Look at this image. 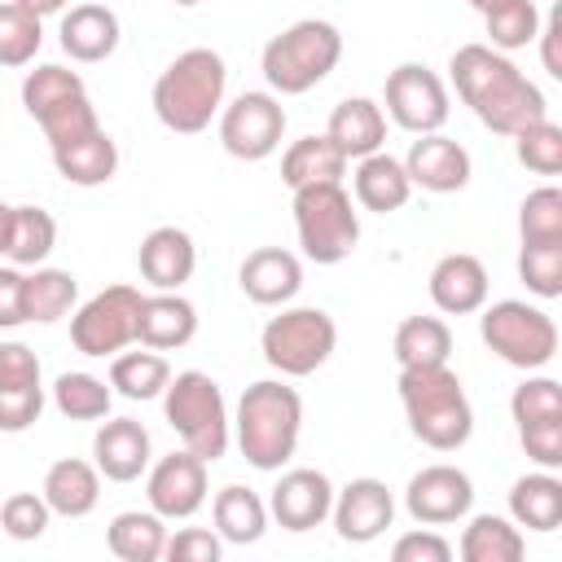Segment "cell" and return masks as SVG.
I'll use <instances>...</instances> for the list:
<instances>
[{"mask_svg": "<svg viewBox=\"0 0 562 562\" xmlns=\"http://www.w3.org/2000/svg\"><path fill=\"white\" fill-rule=\"evenodd\" d=\"M522 553H527V536L514 518L474 514L461 531V558L465 562H518Z\"/></svg>", "mask_w": 562, "mask_h": 562, "instance_id": "cell-31", "label": "cell"}, {"mask_svg": "<svg viewBox=\"0 0 562 562\" xmlns=\"http://www.w3.org/2000/svg\"><path fill=\"white\" fill-rule=\"evenodd\" d=\"M26 272L13 263H0V329H18L26 325V299H22Z\"/></svg>", "mask_w": 562, "mask_h": 562, "instance_id": "cell-51", "label": "cell"}, {"mask_svg": "<svg viewBox=\"0 0 562 562\" xmlns=\"http://www.w3.org/2000/svg\"><path fill=\"white\" fill-rule=\"evenodd\" d=\"M48 518H53V509L35 492H13L0 501V527L13 540H40L48 531Z\"/></svg>", "mask_w": 562, "mask_h": 562, "instance_id": "cell-45", "label": "cell"}, {"mask_svg": "<svg viewBox=\"0 0 562 562\" xmlns=\"http://www.w3.org/2000/svg\"><path fill=\"white\" fill-rule=\"evenodd\" d=\"M391 558L395 562H448L452 558V544L439 536V531H404L395 544H391Z\"/></svg>", "mask_w": 562, "mask_h": 562, "instance_id": "cell-50", "label": "cell"}, {"mask_svg": "<svg viewBox=\"0 0 562 562\" xmlns=\"http://www.w3.org/2000/svg\"><path fill=\"white\" fill-rule=\"evenodd\" d=\"M162 413H167V426L180 435V443L193 457H202L206 465L228 452L233 417H228L224 391H220V382L211 373H202V369L176 373L167 382V391H162Z\"/></svg>", "mask_w": 562, "mask_h": 562, "instance_id": "cell-6", "label": "cell"}, {"mask_svg": "<svg viewBox=\"0 0 562 562\" xmlns=\"http://www.w3.org/2000/svg\"><path fill=\"white\" fill-rule=\"evenodd\" d=\"M198 334V307L180 290H154L140 299L136 342L154 351H176Z\"/></svg>", "mask_w": 562, "mask_h": 562, "instance_id": "cell-22", "label": "cell"}, {"mask_svg": "<svg viewBox=\"0 0 562 562\" xmlns=\"http://www.w3.org/2000/svg\"><path fill=\"white\" fill-rule=\"evenodd\" d=\"M325 136L342 149L347 162L364 158V154H378L386 145V114L378 101L369 97H342L334 110H329V127Z\"/></svg>", "mask_w": 562, "mask_h": 562, "instance_id": "cell-24", "label": "cell"}, {"mask_svg": "<svg viewBox=\"0 0 562 562\" xmlns=\"http://www.w3.org/2000/svg\"><path fill=\"white\" fill-rule=\"evenodd\" d=\"M430 303L443 312V316H470L487 303V268L479 255H465V250H452L443 255L435 268H430Z\"/></svg>", "mask_w": 562, "mask_h": 562, "instance_id": "cell-20", "label": "cell"}, {"mask_svg": "<svg viewBox=\"0 0 562 562\" xmlns=\"http://www.w3.org/2000/svg\"><path fill=\"white\" fill-rule=\"evenodd\" d=\"M149 430L136 417H105L92 435V465L110 483H136L149 470Z\"/></svg>", "mask_w": 562, "mask_h": 562, "instance_id": "cell-17", "label": "cell"}, {"mask_svg": "<svg viewBox=\"0 0 562 562\" xmlns=\"http://www.w3.org/2000/svg\"><path fill=\"white\" fill-rule=\"evenodd\" d=\"M518 281L536 299H558L562 294V241H522Z\"/></svg>", "mask_w": 562, "mask_h": 562, "instance_id": "cell-42", "label": "cell"}, {"mask_svg": "<svg viewBox=\"0 0 562 562\" xmlns=\"http://www.w3.org/2000/svg\"><path fill=\"white\" fill-rule=\"evenodd\" d=\"M57 246V220L44 206H13L4 259L13 268H40Z\"/></svg>", "mask_w": 562, "mask_h": 562, "instance_id": "cell-35", "label": "cell"}, {"mask_svg": "<svg viewBox=\"0 0 562 562\" xmlns=\"http://www.w3.org/2000/svg\"><path fill=\"white\" fill-rule=\"evenodd\" d=\"M228 66L215 48H184L158 79H154V114L167 132L193 136L206 132L211 119L224 110Z\"/></svg>", "mask_w": 562, "mask_h": 562, "instance_id": "cell-3", "label": "cell"}, {"mask_svg": "<svg viewBox=\"0 0 562 562\" xmlns=\"http://www.w3.org/2000/svg\"><path fill=\"white\" fill-rule=\"evenodd\" d=\"M237 448L255 470H281L294 448H299V430H303V400L294 386L263 378L250 382L237 400Z\"/></svg>", "mask_w": 562, "mask_h": 562, "instance_id": "cell-4", "label": "cell"}, {"mask_svg": "<svg viewBox=\"0 0 562 562\" xmlns=\"http://www.w3.org/2000/svg\"><path fill=\"white\" fill-rule=\"evenodd\" d=\"M294 233L312 263H342L360 241V215L342 180L294 189Z\"/></svg>", "mask_w": 562, "mask_h": 562, "instance_id": "cell-7", "label": "cell"}, {"mask_svg": "<svg viewBox=\"0 0 562 562\" xmlns=\"http://www.w3.org/2000/svg\"><path fill=\"white\" fill-rule=\"evenodd\" d=\"M145 496H149V509H154L158 518H167V522L193 518V514L206 505V461L193 457L189 448L158 457V461L149 465Z\"/></svg>", "mask_w": 562, "mask_h": 562, "instance_id": "cell-13", "label": "cell"}, {"mask_svg": "<svg viewBox=\"0 0 562 562\" xmlns=\"http://www.w3.org/2000/svg\"><path fill=\"white\" fill-rule=\"evenodd\" d=\"M167 382H171V364L154 347L110 356V391L123 400H158Z\"/></svg>", "mask_w": 562, "mask_h": 562, "instance_id": "cell-34", "label": "cell"}, {"mask_svg": "<svg viewBox=\"0 0 562 562\" xmlns=\"http://www.w3.org/2000/svg\"><path fill=\"white\" fill-rule=\"evenodd\" d=\"M479 334L487 342L492 356H501L505 364L536 373L558 356V325L544 307L522 303V299H496L479 307Z\"/></svg>", "mask_w": 562, "mask_h": 562, "instance_id": "cell-8", "label": "cell"}, {"mask_svg": "<svg viewBox=\"0 0 562 562\" xmlns=\"http://www.w3.org/2000/svg\"><path fill=\"white\" fill-rule=\"evenodd\" d=\"M83 92H88V88H83L79 70L57 66V61H44V66L26 70V79H22V110H26V114L40 123L48 110H57L61 101L83 97Z\"/></svg>", "mask_w": 562, "mask_h": 562, "instance_id": "cell-39", "label": "cell"}, {"mask_svg": "<svg viewBox=\"0 0 562 562\" xmlns=\"http://www.w3.org/2000/svg\"><path fill=\"white\" fill-rule=\"evenodd\" d=\"M518 237L522 241H562V189L540 184L518 206Z\"/></svg>", "mask_w": 562, "mask_h": 562, "instance_id": "cell-43", "label": "cell"}, {"mask_svg": "<svg viewBox=\"0 0 562 562\" xmlns=\"http://www.w3.org/2000/svg\"><path fill=\"white\" fill-rule=\"evenodd\" d=\"M400 404L408 417V430L435 448V452H457L474 435V408L465 400L461 378L448 364H422V369H400Z\"/></svg>", "mask_w": 562, "mask_h": 562, "instance_id": "cell-2", "label": "cell"}, {"mask_svg": "<svg viewBox=\"0 0 562 562\" xmlns=\"http://www.w3.org/2000/svg\"><path fill=\"white\" fill-rule=\"evenodd\" d=\"M171 4H184V9H193V4H202V0H171Z\"/></svg>", "mask_w": 562, "mask_h": 562, "instance_id": "cell-56", "label": "cell"}, {"mask_svg": "<svg viewBox=\"0 0 562 562\" xmlns=\"http://www.w3.org/2000/svg\"><path fill=\"white\" fill-rule=\"evenodd\" d=\"M334 531L347 544H369L395 522V496L382 479H351L347 487H334Z\"/></svg>", "mask_w": 562, "mask_h": 562, "instance_id": "cell-15", "label": "cell"}, {"mask_svg": "<svg viewBox=\"0 0 562 562\" xmlns=\"http://www.w3.org/2000/svg\"><path fill=\"white\" fill-rule=\"evenodd\" d=\"M347 158L329 136H299L285 154H281V180L290 189L303 184H325V180H342Z\"/></svg>", "mask_w": 562, "mask_h": 562, "instance_id": "cell-32", "label": "cell"}, {"mask_svg": "<svg viewBox=\"0 0 562 562\" xmlns=\"http://www.w3.org/2000/svg\"><path fill=\"white\" fill-rule=\"evenodd\" d=\"M40 496L48 501L53 514H61V518H83V514H92L97 501H101V470H97L92 461L61 457V461L48 465Z\"/></svg>", "mask_w": 562, "mask_h": 562, "instance_id": "cell-26", "label": "cell"}, {"mask_svg": "<svg viewBox=\"0 0 562 562\" xmlns=\"http://www.w3.org/2000/svg\"><path fill=\"white\" fill-rule=\"evenodd\" d=\"M474 505V483L465 470L457 465H426L408 479L404 487V509L413 514V522L422 527H448V522H461Z\"/></svg>", "mask_w": 562, "mask_h": 562, "instance_id": "cell-14", "label": "cell"}, {"mask_svg": "<svg viewBox=\"0 0 562 562\" xmlns=\"http://www.w3.org/2000/svg\"><path fill=\"white\" fill-rule=\"evenodd\" d=\"M44 413V382L40 386H0V430L18 435L35 426Z\"/></svg>", "mask_w": 562, "mask_h": 562, "instance_id": "cell-47", "label": "cell"}, {"mask_svg": "<svg viewBox=\"0 0 562 562\" xmlns=\"http://www.w3.org/2000/svg\"><path fill=\"white\" fill-rule=\"evenodd\" d=\"M452 356V329L439 316H404L395 329V364L422 369V364H448Z\"/></svg>", "mask_w": 562, "mask_h": 562, "instance_id": "cell-36", "label": "cell"}, {"mask_svg": "<svg viewBox=\"0 0 562 562\" xmlns=\"http://www.w3.org/2000/svg\"><path fill=\"white\" fill-rule=\"evenodd\" d=\"M386 114L413 132V136H426V132H439L448 123V88L443 79L422 66V61H400L391 75H386Z\"/></svg>", "mask_w": 562, "mask_h": 562, "instance_id": "cell-12", "label": "cell"}, {"mask_svg": "<svg viewBox=\"0 0 562 562\" xmlns=\"http://www.w3.org/2000/svg\"><path fill=\"white\" fill-rule=\"evenodd\" d=\"M404 171L417 189L426 193H457L470 184V154L465 145H457L452 136L443 132H426L408 145L404 154Z\"/></svg>", "mask_w": 562, "mask_h": 562, "instance_id": "cell-18", "label": "cell"}, {"mask_svg": "<svg viewBox=\"0 0 562 562\" xmlns=\"http://www.w3.org/2000/svg\"><path fill=\"white\" fill-rule=\"evenodd\" d=\"M514 154L527 171L536 176H558L562 171V127L553 119H536L522 132H514Z\"/></svg>", "mask_w": 562, "mask_h": 562, "instance_id": "cell-41", "label": "cell"}, {"mask_svg": "<svg viewBox=\"0 0 562 562\" xmlns=\"http://www.w3.org/2000/svg\"><path fill=\"white\" fill-rule=\"evenodd\" d=\"M22 299H26V321L53 325V321H61V316L75 312V303H79V281H75V272H66V268H44V263H40L35 272H26Z\"/></svg>", "mask_w": 562, "mask_h": 562, "instance_id": "cell-33", "label": "cell"}, {"mask_svg": "<svg viewBox=\"0 0 562 562\" xmlns=\"http://www.w3.org/2000/svg\"><path fill=\"white\" fill-rule=\"evenodd\" d=\"M483 26H487V44L496 53H518V48L536 44L540 9H536V0H496L483 9Z\"/></svg>", "mask_w": 562, "mask_h": 562, "instance_id": "cell-38", "label": "cell"}, {"mask_svg": "<svg viewBox=\"0 0 562 562\" xmlns=\"http://www.w3.org/2000/svg\"><path fill=\"white\" fill-rule=\"evenodd\" d=\"M509 413L518 426L527 422H544V417H562V386L553 378H522L509 395Z\"/></svg>", "mask_w": 562, "mask_h": 562, "instance_id": "cell-46", "label": "cell"}, {"mask_svg": "<svg viewBox=\"0 0 562 562\" xmlns=\"http://www.w3.org/2000/svg\"><path fill=\"white\" fill-rule=\"evenodd\" d=\"M53 167H57V176L66 184L97 189V184L114 180V171H119V145L110 140L105 127H97V132H88V136H79L70 145H57L53 149Z\"/></svg>", "mask_w": 562, "mask_h": 562, "instance_id": "cell-27", "label": "cell"}, {"mask_svg": "<svg viewBox=\"0 0 562 562\" xmlns=\"http://www.w3.org/2000/svg\"><path fill=\"white\" fill-rule=\"evenodd\" d=\"M237 285L259 307H285L303 290V263H299V255H290L281 246H259L241 259Z\"/></svg>", "mask_w": 562, "mask_h": 562, "instance_id": "cell-19", "label": "cell"}, {"mask_svg": "<svg viewBox=\"0 0 562 562\" xmlns=\"http://www.w3.org/2000/svg\"><path fill=\"white\" fill-rule=\"evenodd\" d=\"M329 509H334V483L312 465L285 470L268 496V518H277L285 531H312L329 518Z\"/></svg>", "mask_w": 562, "mask_h": 562, "instance_id": "cell-16", "label": "cell"}, {"mask_svg": "<svg viewBox=\"0 0 562 562\" xmlns=\"http://www.w3.org/2000/svg\"><path fill=\"white\" fill-rule=\"evenodd\" d=\"M53 404H57V413L70 417V422H101V417H110L114 391L105 386V378L83 373V369H70V373H57V382H53Z\"/></svg>", "mask_w": 562, "mask_h": 562, "instance_id": "cell-37", "label": "cell"}, {"mask_svg": "<svg viewBox=\"0 0 562 562\" xmlns=\"http://www.w3.org/2000/svg\"><path fill=\"white\" fill-rule=\"evenodd\" d=\"M338 57H342L338 26L325 18H303L263 44L259 70L277 97H299V92L316 88L321 79H329Z\"/></svg>", "mask_w": 562, "mask_h": 562, "instance_id": "cell-5", "label": "cell"}, {"mask_svg": "<svg viewBox=\"0 0 562 562\" xmlns=\"http://www.w3.org/2000/svg\"><path fill=\"white\" fill-rule=\"evenodd\" d=\"M13 4L26 9V13H35L40 22H44L48 13H61V9H66V0H13Z\"/></svg>", "mask_w": 562, "mask_h": 562, "instance_id": "cell-53", "label": "cell"}, {"mask_svg": "<svg viewBox=\"0 0 562 562\" xmlns=\"http://www.w3.org/2000/svg\"><path fill=\"white\" fill-rule=\"evenodd\" d=\"M487 4H496V0H470V9H479V13H483Z\"/></svg>", "mask_w": 562, "mask_h": 562, "instance_id": "cell-55", "label": "cell"}, {"mask_svg": "<svg viewBox=\"0 0 562 562\" xmlns=\"http://www.w3.org/2000/svg\"><path fill=\"white\" fill-rule=\"evenodd\" d=\"M518 443L540 470H558L562 465V417H544V422L518 426Z\"/></svg>", "mask_w": 562, "mask_h": 562, "instance_id": "cell-48", "label": "cell"}, {"mask_svg": "<svg viewBox=\"0 0 562 562\" xmlns=\"http://www.w3.org/2000/svg\"><path fill=\"white\" fill-rule=\"evenodd\" d=\"M136 268L154 290H180L198 268V246L184 228L158 224L145 233L140 250H136Z\"/></svg>", "mask_w": 562, "mask_h": 562, "instance_id": "cell-21", "label": "cell"}, {"mask_svg": "<svg viewBox=\"0 0 562 562\" xmlns=\"http://www.w3.org/2000/svg\"><path fill=\"white\" fill-rule=\"evenodd\" d=\"M558 35H562V22H558V13H553V18H544V22H540V31H536V40H540V57H544V70H549L553 79H562V61H558Z\"/></svg>", "mask_w": 562, "mask_h": 562, "instance_id": "cell-52", "label": "cell"}, {"mask_svg": "<svg viewBox=\"0 0 562 562\" xmlns=\"http://www.w3.org/2000/svg\"><path fill=\"white\" fill-rule=\"evenodd\" d=\"M40 44H44L40 18L26 13V9H18L13 0L0 4V66H9V70L31 66L35 53H40Z\"/></svg>", "mask_w": 562, "mask_h": 562, "instance_id": "cell-40", "label": "cell"}, {"mask_svg": "<svg viewBox=\"0 0 562 562\" xmlns=\"http://www.w3.org/2000/svg\"><path fill=\"white\" fill-rule=\"evenodd\" d=\"M220 553H224V540L206 527H180L176 536H167V549H162V558L171 562H220Z\"/></svg>", "mask_w": 562, "mask_h": 562, "instance_id": "cell-49", "label": "cell"}, {"mask_svg": "<svg viewBox=\"0 0 562 562\" xmlns=\"http://www.w3.org/2000/svg\"><path fill=\"white\" fill-rule=\"evenodd\" d=\"M97 127H101V119H97V110H92L88 92H83V97L61 101L57 110H48V114L40 119V132L48 136V149L70 145V140H79V136H88V132H97Z\"/></svg>", "mask_w": 562, "mask_h": 562, "instance_id": "cell-44", "label": "cell"}, {"mask_svg": "<svg viewBox=\"0 0 562 562\" xmlns=\"http://www.w3.org/2000/svg\"><path fill=\"white\" fill-rule=\"evenodd\" d=\"M351 193H356V202H360L364 211L386 215V211H400V206L408 202L413 180H408V171H404V162H400V158H391L386 149H378V154L356 158Z\"/></svg>", "mask_w": 562, "mask_h": 562, "instance_id": "cell-25", "label": "cell"}, {"mask_svg": "<svg viewBox=\"0 0 562 562\" xmlns=\"http://www.w3.org/2000/svg\"><path fill=\"white\" fill-rule=\"evenodd\" d=\"M140 290L136 285H110L92 294L70 316V342L83 356H119L127 342H136V316H140Z\"/></svg>", "mask_w": 562, "mask_h": 562, "instance_id": "cell-10", "label": "cell"}, {"mask_svg": "<svg viewBox=\"0 0 562 562\" xmlns=\"http://www.w3.org/2000/svg\"><path fill=\"white\" fill-rule=\"evenodd\" d=\"M211 518H215V536L228 544H255L268 531V505L259 501V492L241 483H228L215 492Z\"/></svg>", "mask_w": 562, "mask_h": 562, "instance_id": "cell-30", "label": "cell"}, {"mask_svg": "<svg viewBox=\"0 0 562 562\" xmlns=\"http://www.w3.org/2000/svg\"><path fill=\"white\" fill-rule=\"evenodd\" d=\"M338 347V325L325 307H281L263 334L259 351L281 378H307L316 373Z\"/></svg>", "mask_w": 562, "mask_h": 562, "instance_id": "cell-9", "label": "cell"}, {"mask_svg": "<svg viewBox=\"0 0 562 562\" xmlns=\"http://www.w3.org/2000/svg\"><path fill=\"white\" fill-rule=\"evenodd\" d=\"M61 53L70 57V61H83V66H92V61H105L114 48H119V13L110 9V4H101V0H83V4H75L66 18H61Z\"/></svg>", "mask_w": 562, "mask_h": 562, "instance_id": "cell-23", "label": "cell"}, {"mask_svg": "<svg viewBox=\"0 0 562 562\" xmlns=\"http://www.w3.org/2000/svg\"><path fill=\"white\" fill-rule=\"evenodd\" d=\"M105 544L123 562H158L167 549V518L154 509H123L105 527Z\"/></svg>", "mask_w": 562, "mask_h": 562, "instance_id": "cell-29", "label": "cell"}, {"mask_svg": "<svg viewBox=\"0 0 562 562\" xmlns=\"http://www.w3.org/2000/svg\"><path fill=\"white\" fill-rule=\"evenodd\" d=\"M9 220H13V206L0 202V255H4V246H9Z\"/></svg>", "mask_w": 562, "mask_h": 562, "instance_id": "cell-54", "label": "cell"}, {"mask_svg": "<svg viewBox=\"0 0 562 562\" xmlns=\"http://www.w3.org/2000/svg\"><path fill=\"white\" fill-rule=\"evenodd\" d=\"M509 518L527 531H558V522H562V479L553 470H536V474L514 479Z\"/></svg>", "mask_w": 562, "mask_h": 562, "instance_id": "cell-28", "label": "cell"}, {"mask_svg": "<svg viewBox=\"0 0 562 562\" xmlns=\"http://www.w3.org/2000/svg\"><path fill=\"white\" fill-rule=\"evenodd\" d=\"M448 70H452L457 97L496 136H514L527 123L549 119L544 92L509 61V53H496L492 44H461L448 57Z\"/></svg>", "mask_w": 562, "mask_h": 562, "instance_id": "cell-1", "label": "cell"}, {"mask_svg": "<svg viewBox=\"0 0 562 562\" xmlns=\"http://www.w3.org/2000/svg\"><path fill=\"white\" fill-rule=\"evenodd\" d=\"M285 110L277 92H241L220 110V145L241 162H259L281 149Z\"/></svg>", "mask_w": 562, "mask_h": 562, "instance_id": "cell-11", "label": "cell"}]
</instances>
